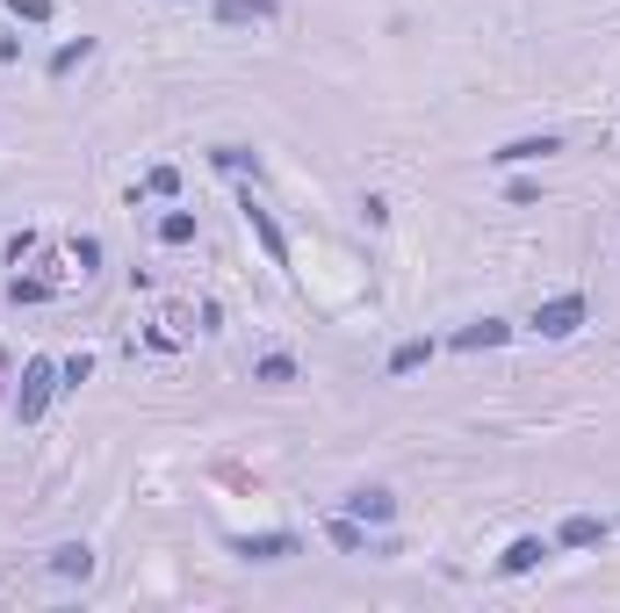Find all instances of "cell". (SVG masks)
Here are the masks:
<instances>
[{
  "label": "cell",
  "instance_id": "12",
  "mask_svg": "<svg viewBox=\"0 0 620 613\" xmlns=\"http://www.w3.org/2000/svg\"><path fill=\"white\" fill-rule=\"evenodd\" d=\"M51 570H58V578H94V548H87V542H66V548H51Z\"/></svg>",
  "mask_w": 620,
  "mask_h": 613
},
{
  "label": "cell",
  "instance_id": "10",
  "mask_svg": "<svg viewBox=\"0 0 620 613\" xmlns=\"http://www.w3.org/2000/svg\"><path fill=\"white\" fill-rule=\"evenodd\" d=\"M505 339H513V325H505V317H477V325H462V333H455V347L477 354V347H505Z\"/></svg>",
  "mask_w": 620,
  "mask_h": 613
},
{
  "label": "cell",
  "instance_id": "2",
  "mask_svg": "<svg viewBox=\"0 0 620 613\" xmlns=\"http://www.w3.org/2000/svg\"><path fill=\"white\" fill-rule=\"evenodd\" d=\"M585 317H592V303L577 297V289H563V297H549V303L535 311V333H541V339H570Z\"/></svg>",
  "mask_w": 620,
  "mask_h": 613
},
{
  "label": "cell",
  "instance_id": "17",
  "mask_svg": "<svg viewBox=\"0 0 620 613\" xmlns=\"http://www.w3.org/2000/svg\"><path fill=\"white\" fill-rule=\"evenodd\" d=\"M209 166H225V174H245V166H260V159L245 152V144H217V152H209Z\"/></svg>",
  "mask_w": 620,
  "mask_h": 613
},
{
  "label": "cell",
  "instance_id": "9",
  "mask_svg": "<svg viewBox=\"0 0 620 613\" xmlns=\"http://www.w3.org/2000/svg\"><path fill=\"white\" fill-rule=\"evenodd\" d=\"M606 542V520L599 512H570L563 527H555V548H599Z\"/></svg>",
  "mask_w": 620,
  "mask_h": 613
},
{
  "label": "cell",
  "instance_id": "15",
  "mask_svg": "<svg viewBox=\"0 0 620 613\" xmlns=\"http://www.w3.org/2000/svg\"><path fill=\"white\" fill-rule=\"evenodd\" d=\"M253 383H267V390H282V383H296V361H289V354H260V368H253Z\"/></svg>",
  "mask_w": 620,
  "mask_h": 613
},
{
  "label": "cell",
  "instance_id": "16",
  "mask_svg": "<svg viewBox=\"0 0 620 613\" xmlns=\"http://www.w3.org/2000/svg\"><path fill=\"white\" fill-rule=\"evenodd\" d=\"M87 58H94V36H80V44H58V58H51V80H66V72H80Z\"/></svg>",
  "mask_w": 620,
  "mask_h": 613
},
{
  "label": "cell",
  "instance_id": "20",
  "mask_svg": "<svg viewBox=\"0 0 620 613\" xmlns=\"http://www.w3.org/2000/svg\"><path fill=\"white\" fill-rule=\"evenodd\" d=\"M72 267L94 275V267H102V239H72Z\"/></svg>",
  "mask_w": 620,
  "mask_h": 613
},
{
  "label": "cell",
  "instance_id": "11",
  "mask_svg": "<svg viewBox=\"0 0 620 613\" xmlns=\"http://www.w3.org/2000/svg\"><path fill=\"white\" fill-rule=\"evenodd\" d=\"M433 354H440V347H433V339H404V347L390 354V383H404V375H418V368H426Z\"/></svg>",
  "mask_w": 620,
  "mask_h": 613
},
{
  "label": "cell",
  "instance_id": "23",
  "mask_svg": "<svg viewBox=\"0 0 620 613\" xmlns=\"http://www.w3.org/2000/svg\"><path fill=\"white\" fill-rule=\"evenodd\" d=\"M505 203H513V210H527V203H541V188H535V181H505Z\"/></svg>",
  "mask_w": 620,
  "mask_h": 613
},
{
  "label": "cell",
  "instance_id": "4",
  "mask_svg": "<svg viewBox=\"0 0 620 613\" xmlns=\"http://www.w3.org/2000/svg\"><path fill=\"white\" fill-rule=\"evenodd\" d=\"M346 512H354L361 527H390L397 520V490L390 484H354L346 490Z\"/></svg>",
  "mask_w": 620,
  "mask_h": 613
},
{
  "label": "cell",
  "instance_id": "21",
  "mask_svg": "<svg viewBox=\"0 0 620 613\" xmlns=\"http://www.w3.org/2000/svg\"><path fill=\"white\" fill-rule=\"evenodd\" d=\"M8 15L15 22H51V0H8Z\"/></svg>",
  "mask_w": 620,
  "mask_h": 613
},
{
  "label": "cell",
  "instance_id": "5",
  "mask_svg": "<svg viewBox=\"0 0 620 613\" xmlns=\"http://www.w3.org/2000/svg\"><path fill=\"white\" fill-rule=\"evenodd\" d=\"M555 556V542H541V534H513L498 556V578H527V570H541V563Z\"/></svg>",
  "mask_w": 620,
  "mask_h": 613
},
{
  "label": "cell",
  "instance_id": "8",
  "mask_svg": "<svg viewBox=\"0 0 620 613\" xmlns=\"http://www.w3.org/2000/svg\"><path fill=\"white\" fill-rule=\"evenodd\" d=\"M549 152H563V138L555 130H541V138H513V144H498V166H535V159H549Z\"/></svg>",
  "mask_w": 620,
  "mask_h": 613
},
{
  "label": "cell",
  "instance_id": "3",
  "mask_svg": "<svg viewBox=\"0 0 620 613\" xmlns=\"http://www.w3.org/2000/svg\"><path fill=\"white\" fill-rule=\"evenodd\" d=\"M296 534L289 527H267V534H231V556H245V563H289L296 556Z\"/></svg>",
  "mask_w": 620,
  "mask_h": 613
},
{
  "label": "cell",
  "instance_id": "22",
  "mask_svg": "<svg viewBox=\"0 0 620 613\" xmlns=\"http://www.w3.org/2000/svg\"><path fill=\"white\" fill-rule=\"evenodd\" d=\"M58 375H66V390H80V383H87V375H94V354H72V361H66V368H58Z\"/></svg>",
  "mask_w": 620,
  "mask_h": 613
},
{
  "label": "cell",
  "instance_id": "7",
  "mask_svg": "<svg viewBox=\"0 0 620 613\" xmlns=\"http://www.w3.org/2000/svg\"><path fill=\"white\" fill-rule=\"evenodd\" d=\"M209 15L225 22V30H253V22H275L282 8H275V0H217Z\"/></svg>",
  "mask_w": 620,
  "mask_h": 613
},
{
  "label": "cell",
  "instance_id": "14",
  "mask_svg": "<svg viewBox=\"0 0 620 613\" xmlns=\"http://www.w3.org/2000/svg\"><path fill=\"white\" fill-rule=\"evenodd\" d=\"M159 245H195V210H167L159 217Z\"/></svg>",
  "mask_w": 620,
  "mask_h": 613
},
{
  "label": "cell",
  "instance_id": "1",
  "mask_svg": "<svg viewBox=\"0 0 620 613\" xmlns=\"http://www.w3.org/2000/svg\"><path fill=\"white\" fill-rule=\"evenodd\" d=\"M51 390H58V361H30L22 368V390H15V419L36 426L44 419V404H51Z\"/></svg>",
  "mask_w": 620,
  "mask_h": 613
},
{
  "label": "cell",
  "instance_id": "19",
  "mask_svg": "<svg viewBox=\"0 0 620 613\" xmlns=\"http://www.w3.org/2000/svg\"><path fill=\"white\" fill-rule=\"evenodd\" d=\"M8 297H15V303H44V297H51V281H44V275H30V281H8Z\"/></svg>",
  "mask_w": 620,
  "mask_h": 613
},
{
  "label": "cell",
  "instance_id": "18",
  "mask_svg": "<svg viewBox=\"0 0 620 613\" xmlns=\"http://www.w3.org/2000/svg\"><path fill=\"white\" fill-rule=\"evenodd\" d=\"M145 195H181V166H152V174H145Z\"/></svg>",
  "mask_w": 620,
  "mask_h": 613
},
{
  "label": "cell",
  "instance_id": "6",
  "mask_svg": "<svg viewBox=\"0 0 620 613\" xmlns=\"http://www.w3.org/2000/svg\"><path fill=\"white\" fill-rule=\"evenodd\" d=\"M239 210H245V224H253V239L267 245V261H275V267H289V239H282V224L253 203V188H239Z\"/></svg>",
  "mask_w": 620,
  "mask_h": 613
},
{
  "label": "cell",
  "instance_id": "13",
  "mask_svg": "<svg viewBox=\"0 0 620 613\" xmlns=\"http://www.w3.org/2000/svg\"><path fill=\"white\" fill-rule=\"evenodd\" d=\"M325 534H332V548H346V556H361V548H368V527L354 520V512H340V520H332Z\"/></svg>",
  "mask_w": 620,
  "mask_h": 613
}]
</instances>
